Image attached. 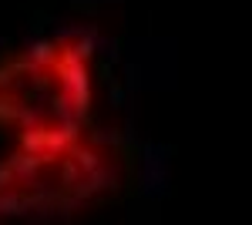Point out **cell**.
Wrapping results in <instances>:
<instances>
[{
	"label": "cell",
	"instance_id": "cell-1",
	"mask_svg": "<svg viewBox=\"0 0 252 225\" xmlns=\"http://www.w3.org/2000/svg\"><path fill=\"white\" fill-rule=\"evenodd\" d=\"M111 185V151L84 128L20 134L17 148L0 161V219L78 215Z\"/></svg>",
	"mask_w": 252,
	"mask_h": 225
},
{
	"label": "cell",
	"instance_id": "cell-2",
	"mask_svg": "<svg viewBox=\"0 0 252 225\" xmlns=\"http://www.w3.org/2000/svg\"><path fill=\"white\" fill-rule=\"evenodd\" d=\"M94 47L81 34L34 44L0 61V125L20 134L74 131L94 97Z\"/></svg>",
	"mask_w": 252,
	"mask_h": 225
}]
</instances>
